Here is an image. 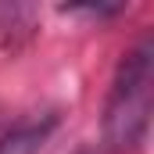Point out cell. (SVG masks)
I'll list each match as a JSON object with an SVG mask.
<instances>
[{
  "label": "cell",
  "mask_w": 154,
  "mask_h": 154,
  "mask_svg": "<svg viewBox=\"0 0 154 154\" xmlns=\"http://www.w3.org/2000/svg\"><path fill=\"white\" fill-rule=\"evenodd\" d=\"M154 97V43L140 36L115 65L111 90L104 100V151L133 154L147 143Z\"/></svg>",
  "instance_id": "1"
},
{
  "label": "cell",
  "mask_w": 154,
  "mask_h": 154,
  "mask_svg": "<svg viewBox=\"0 0 154 154\" xmlns=\"http://www.w3.org/2000/svg\"><path fill=\"white\" fill-rule=\"evenodd\" d=\"M54 129H57L54 111L14 118L0 129V154H39L47 147V140L54 136Z\"/></svg>",
  "instance_id": "2"
},
{
  "label": "cell",
  "mask_w": 154,
  "mask_h": 154,
  "mask_svg": "<svg viewBox=\"0 0 154 154\" xmlns=\"http://www.w3.org/2000/svg\"><path fill=\"white\" fill-rule=\"evenodd\" d=\"M4 125H7V122H4V115H0V129H4Z\"/></svg>",
  "instance_id": "3"
}]
</instances>
